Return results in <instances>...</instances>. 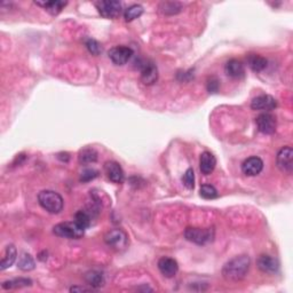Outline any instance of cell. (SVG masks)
Here are the masks:
<instances>
[{
    "instance_id": "277c9868",
    "label": "cell",
    "mask_w": 293,
    "mask_h": 293,
    "mask_svg": "<svg viewBox=\"0 0 293 293\" xmlns=\"http://www.w3.org/2000/svg\"><path fill=\"white\" fill-rule=\"evenodd\" d=\"M104 242L109 247L116 251H123L129 245V237L124 230L112 229L104 235Z\"/></svg>"
},
{
    "instance_id": "cb8c5ba5",
    "label": "cell",
    "mask_w": 293,
    "mask_h": 293,
    "mask_svg": "<svg viewBox=\"0 0 293 293\" xmlns=\"http://www.w3.org/2000/svg\"><path fill=\"white\" fill-rule=\"evenodd\" d=\"M17 267L23 272H30V270L34 269L36 264H34L33 258L29 253H22L19 262H17Z\"/></svg>"
},
{
    "instance_id": "d4e9b609",
    "label": "cell",
    "mask_w": 293,
    "mask_h": 293,
    "mask_svg": "<svg viewBox=\"0 0 293 293\" xmlns=\"http://www.w3.org/2000/svg\"><path fill=\"white\" fill-rule=\"evenodd\" d=\"M98 160V152L93 148H85L79 152V163L91 164Z\"/></svg>"
},
{
    "instance_id": "d6986e66",
    "label": "cell",
    "mask_w": 293,
    "mask_h": 293,
    "mask_svg": "<svg viewBox=\"0 0 293 293\" xmlns=\"http://www.w3.org/2000/svg\"><path fill=\"white\" fill-rule=\"evenodd\" d=\"M36 5L43 7L51 15H59L63 8L68 5L67 2H36Z\"/></svg>"
},
{
    "instance_id": "9a60e30c",
    "label": "cell",
    "mask_w": 293,
    "mask_h": 293,
    "mask_svg": "<svg viewBox=\"0 0 293 293\" xmlns=\"http://www.w3.org/2000/svg\"><path fill=\"white\" fill-rule=\"evenodd\" d=\"M257 266L261 272L267 274H274L276 273L279 268L278 261L268 255H262L257 260Z\"/></svg>"
},
{
    "instance_id": "44dd1931",
    "label": "cell",
    "mask_w": 293,
    "mask_h": 293,
    "mask_svg": "<svg viewBox=\"0 0 293 293\" xmlns=\"http://www.w3.org/2000/svg\"><path fill=\"white\" fill-rule=\"evenodd\" d=\"M267 60L259 54H250L247 56V64L255 72H260L267 67Z\"/></svg>"
},
{
    "instance_id": "4dcf8cb0",
    "label": "cell",
    "mask_w": 293,
    "mask_h": 293,
    "mask_svg": "<svg viewBox=\"0 0 293 293\" xmlns=\"http://www.w3.org/2000/svg\"><path fill=\"white\" fill-rule=\"evenodd\" d=\"M99 176V172L96 170L93 169H89V170H85L84 172L81 173V177H80V181L82 182H89L91 180H94V179Z\"/></svg>"
},
{
    "instance_id": "f546056e",
    "label": "cell",
    "mask_w": 293,
    "mask_h": 293,
    "mask_svg": "<svg viewBox=\"0 0 293 293\" xmlns=\"http://www.w3.org/2000/svg\"><path fill=\"white\" fill-rule=\"evenodd\" d=\"M182 182L188 189H194L195 187V173L192 169H188L182 177Z\"/></svg>"
},
{
    "instance_id": "8fae6325",
    "label": "cell",
    "mask_w": 293,
    "mask_h": 293,
    "mask_svg": "<svg viewBox=\"0 0 293 293\" xmlns=\"http://www.w3.org/2000/svg\"><path fill=\"white\" fill-rule=\"evenodd\" d=\"M158 79V70L155 63L146 61L141 65V80L144 85H154Z\"/></svg>"
},
{
    "instance_id": "52a82bcc",
    "label": "cell",
    "mask_w": 293,
    "mask_h": 293,
    "mask_svg": "<svg viewBox=\"0 0 293 293\" xmlns=\"http://www.w3.org/2000/svg\"><path fill=\"white\" fill-rule=\"evenodd\" d=\"M277 168L282 171L283 173L291 174L293 171V150L291 147H283L278 151L276 157Z\"/></svg>"
},
{
    "instance_id": "9c48e42d",
    "label": "cell",
    "mask_w": 293,
    "mask_h": 293,
    "mask_svg": "<svg viewBox=\"0 0 293 293\" xmlns=\"http://www.w3.org/2000/svg\"><path fill=\"white\" fill-rule=\"evenodd\" d=\"M133 51L128 46H116L109 51V59L116 65H124L132 58Z\"/></svg>"
},
{
    "instance_id": "7a4b0ae2",
    "label": "cell",
    "mask_w": 293,
    "mask_h": 293,
    "mask_svg": "<svg viewBox=\"0 0 293 293\" xmlns=\"http://www.w3.org/2000/svg\"><path fill=\"white\" fill-rule=\"evenodd\" d=\"M38 203L51 214H59L64 206L62 196L53 190H43L39 192Z\"/></svg>"
},
{
    "instance_id": "2e32d148",
    "label": "cell",
    "mask_w": 293,
    "mask_h": 293,
    "mask_svg": "<svg viewBox=\"0 0 293 293\" xmlns=\"http://www.w3.org/2000/svg\"><path fill=\"white\" fill-rule=\"evenodd\" d=\"M217 165V158L216 156L208 151H204L202 155H200L199 159V169L200 172H202L204 176H210L214 169H216Z\"/></svg>"
},
{
    "instance_id": "4fadbf2b",
    "label": "cell",
    "mask_w": 293,
    "mask_h": 293,
    "mask_svg": "<svg viewBox=\"0 0 293 293\" xmlns=\"http://www.w3.org/2000/svg\"><path fill=\"white\" fill-rule=\"evenodd\" d=\"M262 169H264V161L260 157L253 156L244 160L242 164L243 173L247 177H256L258 174L261 173Z\"/></svg>"
},
{
    "instance_id": "f1b7e54d",
    "label": "cell",
    "mask_w": 293,
    "mask_h": 293,
    "mask_svg": "<svg viewBox=\"0 0 293 293\" xmlns=\"http://www.w3.org/2000/svg\"><path fill=\"white\" fill-rule=\"evenodd\" d=\"M85 46L87 50H89L90 53L93 55H99L102 52L101 45H100V43L98 40H95V39H92V38L86 39Z\"/></svg>"
},
{
    "instance_id": "4316f807",
    "label": "cell",
    "mask_w": 293,
    "mask_h": 293,
    "mask_svg": "<svg viewBox=\"0 0 293 293\" xmlns=\"http://www.w3.org/2000/svg\"><path fill=\"white\" fill-rule=\"evenodd\" d=\"M199 194L205 199H214L218 197V190L212 185H203L200 187Z\"/></svg>"
},
{
    "instance_id": "603a6c76",
    "label": "cell",
    "mask_w": 293,
    "mask_h": 293,
    "mask_svg": "<svg viewBox=\"0 0 293 293\" xmlns=\"http://www.w3.org/2000/svg\"><path fill=\"white\" fill-rule=\"evenodd\" d=\"M32 284V281L29 278H15L12 281H6L3 283V288L5 290H12V288H21L25 286H30Z\"/></svg>"
},
{
    "instance_id": "ac0fdd59",
    "label": "cell",
    "mask_w": 293,
    "mask_h": 293,
    "mask_svg": "<svg viewBox=\"0 0 293 293\" xmlns=\"http://www.w3.org/2000/svg\"><path fill=\"white\" fill-rule=\"evenodd\" d=\"M16 257H17L16 247L14 245H8L5 252H4L2 261H0V269L5 270L7 268H10V267L15 262Z\"/></svg>"
},
{
    "instance_id": "3957f363",
    "label": "cell",
    "mask_w": 293,
    "mask_h": 293,
    "mask_svg": "<svg viewBox=\"0 0 293 293\" xmlns=\"http://www.w3.org/2000/svg\"><path fill=\"white\" fill-rule=\"evenodd\" d=\"M85 230L77 224L76 221L71 222H61L53 228V233L62 238L68 239H79L85 234Z\"/></svg>"
},
{
    "instance_id": "484cf974",
    "label": "cell",
    "mask_w": 293,
    "mask_h": 293,
    "mask_svg": "<svg viewBox=\"0 0 293 293\" xmlns=\"http://www.w3.org/2000/svg\"><path fill=\"white\" fill-rule=\"evenodd\" d=\"M143 14V7L141 5H132L128 7L124 12L126 22H132Z\"/></svg>"
},
{
    "instance_id": "7c38bea8",
    "label": "cell",
    "mask_w": 293,
    "mask_h": 293,
    "mask_svg": "<svg viewBox=\"0 0 293 293\" xmlns=\"http://www.w3.org/2000/svg\"><path fill=\"white\" fill-rule=\"evenodd\" d=\"M104 172H106L108 179L113 183H123L125 180L124 171L117 161H107L104 164Z\"/></svg>"
},
{
    "instance_id": "7402d4cb",
    "label": "cell",
    "mask_w": 293,
    "mask_h": 293,
    "mask_svg": "<svg viewBox=\"0 0 293 293\" xmlns=\"http://www.w3.org/2000/svg\"><path fill=\"white\" fill-rule=\"evenodd\" d=\"M182 4L178 2H165L161 3L159 11L165 15H176L182 11Z\"/></svg>"
},
{
    "instance_id": "e0dca14e",
    "label": "cell",
    "mask_w": 293,
    "mask_h": 293,
    "mask_svg": "<svg viewBox=\"0 0 293 293\" xmlns=\"http://www.w3.org/2000/svg\"><path fill=\"white\" fill-rule=\"evenodd\" d=\"M225 71L227 76L231 78H242L245 75V67L242 61L231 59L225 65Z\"/></svg>"
},
{
    "instance_id": "5b68a950",
    "label": "cell",
    "mask_w": 293,
    "mask_h": 293,
    "mask_svg": "<svg viewBox=\"0 0 293 293\" xmlns=\"http://www.w3.org/2000/svg\"><path fill=\"white\" fill-rule=\"evenodd\" d=\"M95 7L104 19H116L121 13V4L116 0H101L96 2Z\"/></svg>"
},
{
    "instance_id": "6da1fadb",
    "label": "cell",
    "mask_w": 293,
    "mask_h": 293,
    "mask_svg": "<svg viewBox=\"0 0 293 293\" xmlns=\"http://www.w3.org/2000/svg\"><path fill=\"white\" fill-rule=\"evenodd\" d=\"M251 260L247 256H237L229 260L222 268V276L227 281L238 282L246 276L250 269Z\"/></svg>"
},
{
    "instance_id": "30bf717a",
    "label": "cell",
    "mask_w": 293,
    "mask_h": 293,
    "mask_svg": "<svg viewBox=\"0 0 293 293\" xmlns=\"http://www.w3.org/2000/svg\"><path fill=\"white\" fill-rule=\"evenodd\" d=\"M277 107L276 99L272 95H259L252 100L251 108L253 110L270 111Z\"/></svg>"
},
{
    "instance_id": "ba28073f",
    "label": "cell",
    "mask_w": 293,
    "mask_h": 293,
    "mask_svg": "<svg viewBox=\"0 0 293 293\" xmlns=\"http://www.w3.org/2000/svg\"><path fill=\"white\" fill-rule=\"evenodd\" d=\"M257 123V128L260 131L262 134H274L275 131H276V126H277V121H276V117L273 116L272 113L265 112L261 113L257 117L256 119Z\"/></svg>"
},
{
    "instance_id": "5bb4252c",
    "label": "cell",
    "mask_w": 293,
    "mask_h": 293,
    "mask_svg": "<svg viewBox=\"0 0 293 293\" xmlns=\"http://www.w3.org/2000/svg\"><path fill=\"white\" fill-rule=\"evenodd\" d=\"M158 269L161 273V275H164L165 277L172 278L176 276L178 273L179 265L177 260H174L173 258L163 257V258H160L158 261Z\"/></svg>"
},
{
    "instance_id": "8992f818",
    "label": "cell",
    "mask_w": 293,
    "mask_h": 293,
    "mask_svg": "<svg viewBox=\"0 0 293 293\" xmlns=\"http://www.w3.org/2000/svg\"><path fill=\"white\" fill-rule=\"evenodd\" d=\"M185 237L198 245H204L211 242L214 237V230L212 228L200 229V228H187L185 231Z\"/></svg>"
},
{
    "instance_id": "ffe728a7",
    "label": "cell",
    "mask_w": 293,
    "mask_h": 293,
    "mask_svg": "<svg viewBox=\"0 0 293 293\" xmlns=\"http://www.w3.org/2000/svg\"><path fill=\"white\" fill-rule=\"evenodd\" d=\"M85 281L89 285L93 288V287H101L104 285V277L103 274L99 270H90L85 274Z\"/></svg>"
},
{
    "instance_id": "d6a6232c",
    "label": "cell",
    "mask_w": 293,
    "mask_h": 293,
    "mask_svg": "<svg viewBox=\"0 0 293 293\" xmlns=\"http://www.w3.org/2000/svg\"><path fill=\"white\" fill-rule=\"evenodd\" d=\"M89 291H92V287L87 288L84 286H72L70 288V292H89Z\"/></svg>"
},
{
    "instance_id": "83f0119b",
    "label": "cell",
    "mask_w": 293,
    "mask_h": 293,
    "mask_svg": "<svg viewBox=\"0 0 293 293\" xmlns=\"http://www.w3.org/2000/svg\"><path fill=\"white\" fill-rule=\"evenodd\" d=\"M75 221L84 229H87L91 226V216L86 211H79L76 213Z\"/></svg>"
},
{
    "instance_id": "1f68e13d",
    "label": "cell",
    "mask_w": 293,
    "mask_h": 293,
    "mask_svg": "<svg viewBox=\"0 0 293 293\" xmlns=\"http://www.w3.org/2000/svg\"><path fill=\"white\" fill-rule=\"evenodd\" d=\"M220 87V81L217 77H211L207 81V91L210 93H217Z\"/></svg>"
}]
</instances>
